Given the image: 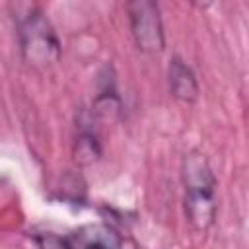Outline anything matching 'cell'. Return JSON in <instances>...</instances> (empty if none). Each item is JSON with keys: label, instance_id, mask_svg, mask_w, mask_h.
Returning <instances> with one entry per match:
<instances>
[{"label": "cell", "instance_id": "obj_2", "mask_svg": "<svg viewBox=\"0 0 249 249\" xmlns=\"http://www.w3.org/2000/svg\"><path fill=\"white\" fill-rule=\"evenodd\" d=\"M19 47L27 62L35 66H47L54 62L60 54V45L51 23L41 12H27L18 23Z\"/></svg>", "mask_w": 249, "mask_h": 249}, {"label": "cell", "instance_id": "obj_5", "mask_svg": "<svg viewBox=\"0 0 249 249\" xmlns=\"http://www.w3.org/2000/svg\"><path fill=\"white\" fill-rule=\"evenodd\" d=\"M167 76H169V91L175 99L185 101V103H193L198 97L196 78L185 60H181L179 56H173L169 60Z\"/></svg>", "mask_w": 249, "mask_h": 249}, {"label": "cell", "instance_id": "obj_3", "mask_svg": "<svg viewBox=\"0 0 249 249\" xmlns=\"http://www.w3.org/2000/svg\"><path fill=\"white\" fill-rule=\"evenodd\" d=\"M128 19L132 37L140 51L158 53L163 49V27L158 4L150 0H136L128 4Z\"/></svg>", "mask_w": 249, "mask_h": 249}, {"label": "cell", "instance_id": "obj_4", "mask_svg": "<svg viewBox=\"0 0 249 249\" xmlns=\"http://www.w3.org/2000/svg\"><path fill=\"white\" fill-rule=\"evenodd\" d=\"M68 249H121L117 231L103 224H88L64 237Z\"/></svg>", "mask_w": 249, "mask_h": 249}, {"label": "cell", "instance_id": "obj_1", "mask_svg": "<svg viewBox=\"0 0 249 249\" xmlns=\"http://www.w3.org/2000/svg\"><path fill=\"white\" fill-rule=\"evenodd\" d=\"M185 216L193 230L206 231L216 218V179L208 160L200 152H189L183 160Z\"/></svg>", "mask_w": 249, "mask_h": 249}]
</instances>
